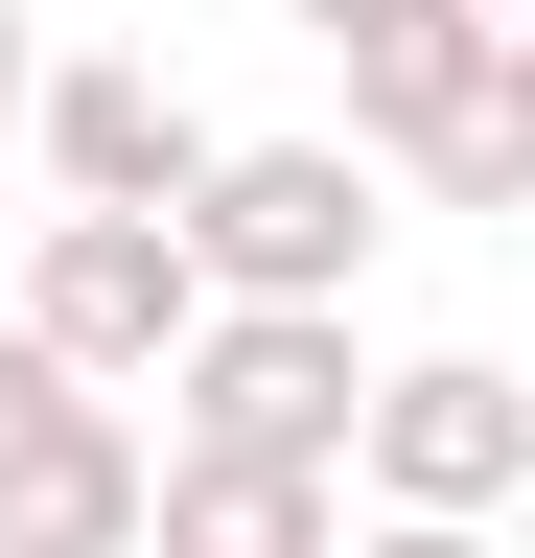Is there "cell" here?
I'll list each match as a JSON object with an SVG mask.
<instances>
[{"label":"cell","mask_w":535,"mask_h":558,"mask_svg":"<svg viewBox=\"0 0 535 558\" xmlns=\"http://www.w3.org/2000/svg\"><path fill=\"white\" fill-rule=\"evenodd\" d=\"M24 94H47V0H0V140H24Z\"/></svg>","instance_id":"obj_12"},{"label":"cell","mask_w":535,"mask_h":558,"mask_svg":"<svg viewBox=\"0 0 535 558\" xmlns=\"http://www.w3.org/2000/svg\"><path fill=\"white\" fill-rule=\"evenodd\" d=\"M0 326H24L71 396H141V373H163L210 303H186V256L141 233V209H47V233H24V303H0Z\"/></svg>","instance_id":"obj_5"},{"label":"cell","mask_w":535,"mask_h":558,"mask_svg":"<svg viewBox=\"0 0 535 558\" xmlns=\"http://www.w3.org/2000/svg\"><path fill=\"white\" fill-rule=\"evenodd\" d=\"M163 256H186V303H326L350 326L373 256H396V186L350 140H210V186L163 209Z\"/></svg>","instance_id":"obj_1"},{"label":"cell","mask_w":535,"mask_h":558,"mask_svg":"<svg viewBox=\"0 0 535 558\" xmlns=\"http://www.w3.org/2000/svg\"><path fill=\"white\" fill-rule=\"evenodd\" d=\"M350 488H280V465H163L141 442V558H326Z\"/></svg>","instance_id":"obj_8"},{"label":"cell","mask_w":535,"mask_h":558,"mask_svg":"<svg viewBox=\"0 0 535 558\" xmlns=\"http://www.w3.org/2000/svg\"><path fill=\"white\" fill-rule=\"evenodd\" d=\"M47 418H71V373H47V349H24V326H0V465H24V442H47Z\"/></svg>","instance_id":"obj_10"},{"label":"cell","mask_w":535,"mask_h":558,"mask_svg":"<svg viewBox=\"0 0 535 558\" xmlns=\"http://www.w3.org/2000/svg\"><path fill=\"white\" fill-rule=\"evenodd\" d=\"M535 488V373L512 349H396L350 396V512H420V535H512Z\"/></svg>","instance_id":"obj_3"},{"label":"cell","mask_w":535,"mask_h":558,"mask_svg":"<svg viewBox=\"0 0 535 558\" xmlns=\"http://www.w3.org/2000/svg\"><path fill=\"white\" fill-rule=\"evenodd\" d=\"M0 558H141V418L71 396L24 465H0Z\"/></svg>","instance_id":"obj_7"},{"label":"cell","mask_w":535,"mask_h":558,"mask_svg":"<svg viewBox=\"0 0 535 558\" xmlns=\"http://www.w3.org/2000/svg\"><path fill=\"white\" fill-rule=\"evenodd\" d=\"M350 163L420 209H535V47L512 24H420L350 70Z\"/></svg>","instance_id":"obj_4"},{"label":"cell","mask_w":535,"mask_h":558,"mask_svg":"<svg viewBox=\"0 0 535 558\" xmlns=\"http://www.w3.org/2000/svg\"><path fill=\"white\" fill-rule=\"evenodd\" d=\"M141 396H186V418H163V465H280V488H350V396H373V349L326 326V303H210Z\"/></svg>","instance_id":"obj_2"},{"label":"cell","mask_w":535,"mask_h":558,"mask_svg":"<svg viewBox=\"0 0 535 558\" xmlns=\"http://www.w3.org/2000/svg\"><path fill=\"white\" fill-rule=\"evenodd\" d=\"M24 140H47V209H141V233L210 186V94H186V70H141V47H47Z\"/></svg>","instance_id":"obj_6"},{"label":"cell","mask_w":535,"mask_h":558,"mask_svg":"<svg viewBox=\"0 0 535 558\" xmlns=\"http://www.w3.org/2000/svg\"><path fill=\"white\" fill-rule=\"evenodd\" d=\"M280 24H303L326 70H373V47H420V24H489V0H280Z\"/></svg>","instance_id":"obj_9"},{"label":"cell","mask_w":535,"mask_h":558,"mask_svg":"<svg viewBox=\"0 0 535 558\" xmlns=\"http://www.w3.org/2000/svg\"><path fill=\"white\" fill-rule=\"evenodd\" d=\"M326 558H512V535H420V512H350Z\"/></svg>","instance_id":"obj_11"}]
</instances>
